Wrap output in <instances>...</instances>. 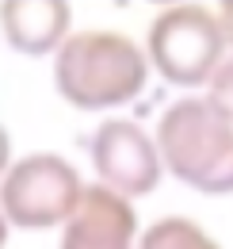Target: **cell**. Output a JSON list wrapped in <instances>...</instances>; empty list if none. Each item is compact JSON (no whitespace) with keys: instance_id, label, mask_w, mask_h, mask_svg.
<instances>
[{"instance_id":"obj_8","label":"cell","mask_w":233,"mask_h":249,"mask_svg":"<svg viewBox=\"0 0 233 249\" xmlns=\"http://www.w3.org/2000/svg\"><path fill=\"white\" fill-rule=\"evenodd\" d=\"M134 249H222L195 218L187 215H165L157 222H149L138 234Z\"/></svg>"},{"instance_id":"obj_9","label":"cell","mask_w":233,"mask_h":249,"mask_svg":"<svg viewBox=\"0 0 233 249\" xmlns=\"http://www.w3.org/2000/svg\"><path fill=\"white\" fill-rule=\"evenodd\" d=\"M206 100H210L226 119H233V54H226V58L218 62V69H214V77L206 81Z\"/></svg>"},{"instance_id":"obj_1","label":"cell","mask_w":233,"mask_h":249,"mask_svg":"<svg viewBox=\"0 0 233 249\" xmlns=\"http://www.w3.org/2000/svg\"><path fill=\"white\" fill-rule=\"evenodd\" d=\"M146 50L122 31H73L54 54V89L77 111L126 107L146 92Z\"/></svg>"},{"instance_id":"obj_11","label":"cell","mask_w":233,"mask_h":249,"mask_svg":"<svg viewBox=\"0 0 233 249\" xmlns=\"http://www.w3.org/2000/svg\"><path fill=\"white\" fill-rule=\"evenodd\" d=\"M8 165H12V138H8V130L0 123V177L8 173Z\"/></svg>"},{"instance_id":"obj_10","label":"cell","mask_w":233,"mask_h":249,"mask_svg":"<svg viewBox=\"0 0 233 249\" xmlns=\"http://www.w3.org/2000/svg\"><path fill=\"white\" fill-rule=\"evenodd\" d=\"M214 19H218V31H222V42H226V54H233V0H222L214 8Z\"/></svg>"},{"instance_id":"obj_7","label":"cell","mask_w":233,"mask_h":249,"mask_svg":"<svg viewBox=\"0 0 233 249\" xmlns=\"http://www.w3.org/2000/svg\"><path fill=\"white\" fill-rule=\"evenodd\" d=\"M0 35L16 54L46 58L73 35V8L65 0H4Z\"/></svg>"},{"instance_id":"obj_6","label":"cell","mask_w":233,"mask_h":249,"mask_svg":"<svg viewBox=\"0 0 233 249\" xmlns=\"http://www.w3.org/2000/svg\"><path fill=\"white\" fill-rule=\"evenodd\" d=\"M138 211L130 199L100 184H84L73 215L61 226L58 249H134L138 246Z\"/></svg>"},{"instance_id":"obj_4","label":"cell","mask_w":233,"mask_h":249,"mask_svg":"<svg viewBox=\"0 0 233 249\" xmlns=\"http://www.w3.org/2000/svg\"><path fill=\"white\" fill-rule=\"evenodd\" d=\"M84 180L69 157L38 150L8 165L0 177V215L12 230H54L65 226Z\"/></svg>"},{"instance_id":"obj_5","label":"cell","mask_w":233,"mask_h":249,"mask_svg":"<svg viewBox=\"0 0 233 249\" xmlns=\"http://www.w3.org/2000/svg\"><path fill=\"white\" fill-rule=\"evenodd\" d=\"M88 161L96 169V184L115 192L122 199H142L149 192H157L165 169L157 142L142 123L134 119H103L88 138Z\"/></svg>"},{"instance_id":"obj_3","label":"cell","mask_w":233,"mask_h":249,"mask_svg":"<svg viewBox=\"0 0 233 249\" xmlns=\"http://www.w3.org/2000/svg\"><path fill=\"white\" fill-rule=\"evenodd\" d=\"M146 62L172 89H206L218 62L226 58V42L218 31L214 8L203 4H168L153 16L146 31Z\"/></svg>"},{"instance_id":"obj_12","label":"cell","mask_w":233,"mask_h":249,"mask_svg":"<svg viewBox=\"0 0 233 249\" xmlns=\"http://www.w3.org/2000/svg\"><path fill=\"white\" fill-rule=\"evenodd\" d=\"M8 234H12V226H8V222H4V215H0V249L8 246Z\"/></svg>"},{"instance_id":"obj_2","label":"cell","mask_w":233,"mask_h":249,"mask_svg":"<svg viewBox=\"0 0 233 249\" xmlns=\"http://www.w3.org/2000/svg\"><path fill=\"white\" fill-rule=\"evenodd\" d=\"M161 169L203 196H233V119L206 96H180L153 130Z\"/></svg>"}]
</instances>
